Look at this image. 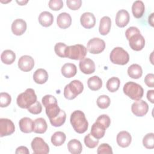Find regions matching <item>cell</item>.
Here are the masks:
<instances>
[{"mask_svg":"<svg viewBox=\"0 0 154 154\" xmlns=\"http://www.w3.org/2000/svg\"><path fill=\"white\" fill-rule=\"evenodd\" d=\"M70 121L73 129L78 134H83L88 129V123L82 111H74L71 114Z\"/></svg>","mask_w":154,"mask_h":154,"instance_id":"1","label":"cell"},{"mask_svg":"<svg viewBox=\"0 0 154 154\" xmlns=\"http://www.w3.org/2000/svg\"><path fill=\"white\" fill-rule=\"evenodd\" d=\"M42 103L46 108V114L49 119H52L57 116L61 111V109L58 105L57 99L50 94L45 95L42 99Z\"/></svg>","mask_w":154,"mask_h":154,"instance_id":"2","label":"cell"},{"mask_svg":"<svg viewBox=\"0 0 154 154\" xmlns=\"http://www.w3.org/2000/svg\"><path fill=\"white\" fill-rule=\"evenodd\" d=\"M37 101V96L32 88H27L24 92L17 96L16 102L17 105L23 109H28Z\"/></svg>","mask_w":154,"mask_h":154,"instance_id":"3","label":"cell"},{"mask_svg":"<svg viewBox=\"0 0 154 154\" xmlns=\"http://www.w3.org/2000/svg\"><path fill=\"white\" fill-rule=\"evenodd\" d=\"M123 90L126 96L134 100H140L144 94L143 87L140 84L132 81L126 82L123 86Z\"/></svg>","mask_w":154,"mask_h":154,"instance_id":"4","label":"cell"},{"mask_svg":"<svg viewBox=\"0 0 154 154\" xmlns=\"http://www.w3.org/2000/svg\"><path fill=\"white\" fill-rule=\"evenodd\" d=\"M84 90L83 84L79 80H73L66 85L64 89V96L69 100L74 99Z\"/></svg>","mask_w":154,"mask_h":154,"instance_id":"5","label":"cell"},{"mask_svg":"<svg viewBox=\"0 0 154 154\" xmlns=\"http://www.w3.org/2000/svg\"><path fill=\"white\" fill-rule=\"evenodd\" d=\"M87 55V48L82 45L76 44L68 46L65 51V56L72 60H81Z\"/></svg>","mask_w":154,"mask_h":154,"instance_id":"6","label":"cell"},{"mask_svg":"<svg viewBox=\"0 0 154 154\" xmlns=\"http://www.w3.org/2000/svg\"><path fill=\"white\" fill-rule=\"evenodd\" d=\"M109 58L113 64L125 65L129 60V55L128 52L122 48L116 47L111 51Z\"/></svg>","mask_w":154,"mask_h":154,"instance_id":"7","label":"cell"},{"mask_svg":"<svg viewBox=\"0 0 154 154\" xmlns=\"http://www.w3.org/2000/svg\"><path fill=\"white\" fill-rule=\"evenodd\" d=\"M105 48V43L103 40L94 37L90 39L87 46L88 52L92 54H98L101 53Z\"/></svg>","mask_w":154,"mask_h":154,"instance_id":"8","label":"cell"},{"mask_svg":"<svg viewBox=\"0 0 154 154\" xmlns=\"http://www.w3.org/2000/svg\"><path fill=\"white\" fill-rule=\"evenodd\" d=\"M31 146L34 154H47L49 152V146L40 137H35L31 141Z\"/></svg>","mask_w":154,"mask_h":154,"instance_id":"9","label":"cell"},{"mask_svg":"<svg viewBox=\"0 0 154 154\" xmlns=\"http://www.w3.org/2000/svg\"><path fill=\"white\" fill-rule=\"evenodd\" d=\"M128 40L129 46L132 50L135 51L142 50L145 46V39L140 32L131 36Z\"/></svg>","mask_w":154,"mask_h":154,"instance_id":"10","label":"cell"},{"mask_svg":"<svg viewBox=\"0 0 154 154\" xmlns=\"http://www.w3.org/2000/svg\"><path fill=\"white\" fill-rule=\"evenodd\" d=\"M149 110V105L146 102L143 100H138L134 102L131 106L132 113L137 117L145 116Z\"/></svg>","mask_w":154,"mask_h":154,"instance_id":"11","label":"cell"},{"mask_svg":"<svg viewBox=\"0 0 154 154\" xmlns=\"http://www.w3.org/2000/svg\"><path fill=\"white\" fill-rule=\"evenodd\" d=\"M15 131L13 122L8 119H0V137H3L12 134Z\"/></svg>","mask_w":154,"mask_h":154,"instance_id":"12","label":"cell"},{"mask_svg":"<svg viewBox=\"0 0 154 154\" xmlns=\"http://www.w3.org/2000/svg\"><path fill=\"white\" fill-rule=\"evenodd\" d=\"M34 66V60L29 55H23L18 61L19 68L23 72L31 71Z\"/></svg>","mask_w":154,"mask_h":154,"instance_id":"13","label":"cell"},{"mask_svg":"<svg viewBox=\"0 0 154 154\" xmlns=\"http://www.w3.org/2000/svg\"><path fill=\"white\" fill-rule=\"evenodd\" d=\"M79 67L81 71L84 74H91L95 71V64L92 60L88 58H84L80 60Z\"/></svg>","mask_w":154,"mask_h":154,"instance_id":"14","label":"cell"},{"mask_svg":"<svg viewBox=\"0 0 154 154\" xmlns=\"http://www.w3.org/2000/svg\"><path fill=\"white\" fill-rule=\"evenodd\" d=\"M80 22L82 26L85 28L90 29L95 26L96 18L93 13L85 12L81 16Z\"/></svg>","mask_w":154,"mask_h":154,"instance_id":"15","label":"cell"},{"mask_svg":"<svg viewBox=\"0 0 154 154\" xmlns=\"http://www.w3.org/2000/svg\"><path fill=\"white\" fill-rule=\"evenodd\" d=\"M130 20L129 14L127 10L122 9L117 11L116 17V24L120 28H123L128 25Z\"/></svg>","mask_w":154,"mask_h":154,"instance_id":"16","label":"cell"},{"mask_svg":"<svg viewBox=\"0 0 154 154\" xmlns=\"http://www.w3.org/2000/svg\"><path fill=\"white\" fill-rule=\"evenodd\" d=\"M26 23L22 19H15L11 24L12 32L16 35H22L26 29Z\"/></svg>","mask_w":154,"mask_h":154,"instance_id":"17","label":"cell"},{"mask_svg":"<svg viewBox=\"0 0 154 154\" xmlns=\"http://www.w3.org/2000/svg\"><path fill=\"white\" fill-rule=\"evenodd\" d=\"M116 141L117 144L120 147L123 148L127 147L131 143L132 137L128 131H123L119 132V134H117Z\"/></svg>","mask_w":154,"mask_h":154,"instance_id":"18","label":"cell"},{"mask_svg":"<svg viewBox=\"0 0 154 154\" xmlns=\"http://www.w3.org/2000/svg\"><path fill=\"white\" fill-rule=\"evenodd\" d=\"M57 23L60 28L66 29L71 25L72 17L69 13L65 12L61 13L57 17Z\"/></svg>","mask_w":154,"mask_h":154,"instance_id":"19","label":"cell"},{"mask_svg":"<svg viewBox=\"0 0 154 154\" xmlns=\"http://www.w3.org/2000/svg\"><path fill=\"white\" fill-rule=\"evenodd\" d=\"M20 131L23 133H31L34 131V122L29 117H23L19 122Z\"/></svg>","mask_w":154,"mask_h":154,"instance_id":"20","label":"cell"},{"mask_svg":"<svg viewBox=\"0 0 154 154\" xmlns=\"http://www.w3.org/2000/svg\"><path fill=\"white\" fill-rule=\"evenodd\" d=\"M111 26V20L109 17L103 16L100 20L99 31L102 35L108 34L110 31Z\"/></svg>","mask_w":154,"mask_h":154,"instance_id":"21","label":"cell"},{"mask_svg":"<svg viewBox=\"0 0 154 154\" xmlns=\"http://www.w3.org/2000/svg\"><path fill=\"white\" fill-rule=\"evenodd\" d=\"M145 11V6L143 1H135L132 5V12L133 16L137 18H141Z\"/></svg>","mask_w":154,"mask_h":154,"instance_id":"22","label":"cell"},{"mask_svg":"<svg viewBox=\"0 0 154 154\" xmlns=\"http://www.w3.org/2000/svg\"><path fill=\"white\" fill-rule=\"evenodd\" d=\"M38 22L40 24L44 27L50 26L53 23L54 16L49 11H43L38 16Z\"/></svg>","mask_w":154,"mask_h":154,"instance_id":"23","label":"cell"},{"mask_svg":"<svg viewBox=\"0 0 154 154\" xmlns=\"http://www.w3.org/2000/svg\"><path fill=\"white\" fill-rule=\"evenodd\" d=\"M61 72L62 75L67 78L73 77L77 73V68L73 63H66L61 67Z\"/></svg>","mask_w":154,"mask_h":154,"instance_id":"24","label":"cell"},{"mask_svg":"<svg viewBox=\"0 0 154 154\" xmlns=\"http://www.w3.org/2000/svg\"><path fill=\"white\" fill-rule=\"evenodd\" d=\"M33 79L35 83L43 84L48 81V73L43 69H38L33 74Z\"/></svg>","mask_w":154,"mask_h":154,"instance_id":"25","label":"cell"},{"mask_svg":"<svg viewBox=\"0 0 154 154\" xmlns=\"http://www.w3.org/2000/svg\"><path fill=\"white\" fill-rule=\"evenodd\" d=\"M106 128H105L103 126H102L100 124H99L97 122H95L93 124L90 134L97 139H100L105 135Z\"/></svg>","mask_w":154,"mask_h":154,"instance_id":"26","label":"cell"},{"mask_svg":"<svg viewBox=\"0 0 154 154\" xmlns=\"http://www.w3.org/2000/svg\"><path fill=\"white\" fill-rule=\"evenodd\" d=\"M48 128L46 120L43 118L36 119L34 122V132L37 134L45 133Z\"/></svg>","mask_w":154,"mask_h":154,"instance_id":"27","label":"cell"},{"mask_svg":"<svg viewBox=\"0 0 154 154\" xmlns=\"http://www.w3.org/2000/svg\"><path fill=\"white\" fill-rule=\"evenodd\" d=\"M67 149L72 154H79L82 152V146L79 140L73 139L67 143Z\"/></svg>","mask_w":154,"mask_h":154,"instance_id":"28","label":"cell"},{"mask_svg":"<svg viewBox=\"0 0 154 154\" xmlns=\"http://www.w3.org/2000/svg\"><path fill=\"white\" fill-rule=\"evenodd\" d=\"M128 74L131 78L138 79L141 78L142 76V68L140 65L137 64H133L128 67Z\"/></svg>","mask_w":154,"mask_h":154,"instance_id":"29","label":"cell"},{"mask_svg":"<svg viewBox=\"0 0 154 154\" xmlns=\"http://www.w3.org/2000/svg\"><path fill=\"white\" fill-rule=\"evenodd\" d=\"M1 60L5 64H11L16 60V54L11 50H5L1 55Z\"/></svg>","mask_w":154,"mask_h":154,"instance_id":"30","label":"cell"},{"mask_svg":"<svg viewBox=\"0 0 154 154\" xmlns=\"http://www.w3.org/2000/svg\"><path fill=\"white\" fill-rule=\"evenodd\" d=\"M88 88L93 91L99 90L102 86V81L97 76H93L88 78L87 81Z\"/></svg>","mask_w":154,"mask_h":154,"instance_id":"31","label":"cell"},{"mask_svg":"<svg viewBox=\"0 0 154 154\" xmlns=\"http://www.w3.org/2000/svg\"><path fill=\"white\" fill-rule=\"evenodd\" d=\"M66 134L61 131L55 132L51 137V143L55 146H60L66 141Z\"/></svg>","mask_w":154,"mask_h":154,"instance_id":"32","label":"cell"},{"mask_svg":"<svg viewBox=\"0 0 154 154\" xmlns=\"http://www.w3.org/2000/svg\"><path fill=\"white\" fill-rule=\"evenodd\" d=\"M66 114L65 111L61 109V111L59 113V114L57 116H56L55 118L49 119V121L51 124L52 126L55 127H60L66 121Z\"/></svg>","mask_w":154,"mask_h":154,"instance_id":"33","label":"cell"},{"mask_svg":"<svg viewBox=\"0 0 154 154\" xmlns=\"http://www.w3.org/2000/svg\"><path fill=\"white\" fill-rule=\"evenodd\" d=\"M120 85V81L117 77H112L109 78L106 82V88L110 92H116L119 88Z\"/></svg>","mask_w":154,"mask_h":154,"instance_id":"34","label":"cell"},{"mask_svg":"<svg viewBox=\"0 0 154 154\" xmlns=\"http://www.w3.org/2000/svg\"><path fill=\"white\" fill-rule=\"evenodd\" d=\"M143 146L148 149H152L154 148V134L148 133L143 139Z\"/></svg>","mask_w":154,"mask_h":154,"instance_id":"35","label":"cell"},{"mask_svg":"<svg viewBox=\"0 0 154 154\" xmlns=\"http://www.w3.org/2000/svg\"><path fill=\"white\" fill-rule=\"evenodd\" d=\"M84 141L85 146L90 149H93L96 147L99 142V140L95 138L91 134H88L84 137Z\"/></svg>","mask_w":154,"mask_h":154,"instance_id":"36","label":"cell"},{"mask_svg":"<svg viewBox=\"0 0 154 154\" xmlns=\"http://www.w3.org/2000/svg\"><path fill=\"white\" fill-rule=\"evenodd\" d=\"M110 99L107 95H101L97 99V105L101 109H106L110 105Z\"/></svg>","mask_w":154,"mask_h":154,"instance_id":"37","label":"cell"},{"mask_svg":"<svg viewBox=\"0 0 154 154\" xmlns=\"http://www.w3.org/2000/svg\"><path fill=\"white\" fill-rule=\"evenodd\" d=\"M67 46L66 44L61 42L56 43L54 46V51L56 55H57L58 57L61 58L66 57L65 51Z\"/></svg>","mask_w":154,"mask_h":154,"instance_id":"38","label":"cell"},{"mask_svg":"<svg viewBox=\"0 0 154 154\" xmlns=\"http://www.w3.org/2000/svg\"><path fill=\"white\" fill-rule=\"evenodd\" d=\"M11 101V96L5 92H1L0 93V106L2 108L8 106Z\"/></svg>","mask_w":154,"mask_h":154,"instance_id":"39","label":"cell"},{"mask_svg":"<svg viewBox=\"0 0 154 154\" xmlns=\"http://www.w3.org/2000/svg\"><path fill=\"white\" fill-rule=\"evenodd\" d=\"M96 122L100 124L105 128H108L111 123V119L106 114H102L99 116L96 119Z\"/></svg>","mask_w":154,"mask_h":154,"instance_id":"40","label":"cell"},{"mask_svg":"<svg viewBox=\"0 0 154 154\" xmlns=\"http://www.w3.org/2000/svg\"><path fill=\"white\" fill-rule=\"evenodd\" d=\"M97 153L98 154H112L111 147L107 143L101 144L97 148Z\"/></svg>","mask_w":154,"mask_h":154,"instance_id":"41","label":"cell"},{"mask_svg":"<svg viewBox=\"0 0 154 154\" xmlns=\"http://www.w3.org/2000/svg\"><path fill=\"white\" fill-rule=\"evenodd\" d=\"M28 111L32 114H38L42 111V106L38 101H36L34 104L31 105L28 109Z\"/></svg>","mask_w":154,"mask_h":154,"instance_id":"42","label":"cell"},{"mask_svg":"<svg viewBox=\"0 0 154 154\" xmlns=\"http://www.w3.org/2000/svg\"><path fill=\"white\" fill-rule=\"evenodd\" d=\"M49 7L54 11H58L63 7V2L61 0H51L49 1Z\"/></svg>","mask_w":154,"mask_h":154,"instance_id":"43","label":"cell"},{"mask_svg":"<svg viewBox=\"0 0 154 154\" xmlns=\"http://www.w3.org/2000/svg\"><path fill=\"white\" fill-rule=\"evenodd\" d=\"M67 6L72 10H78L81 5L82 1L81 0H67L66 1Z\"/></svg>","mask_w":154,"mask_h":154,"instance_id":"44","label":"cell"},{"mask_svg":"<svg viewBox=\"0 0 154 154\" xmlns=\"http://www.w3.org/2000/svg\"><path fill=\"white\" fill-rule=\"evenodd\" d=\"M145 84L149 87H154V75L153 73H148L144 78Z\"/></svg>","mask_w":154,"mask_h":154,"instance_id":"45","label":"cell"},{"mask_svg":"<svg viewBox=\"0 0 154 154\" xmlns=\"http://www.w3.org/2000/svg\"><path fill=\"white\" fill-rule=\"evenodd\" d=\"M140 32V31L139 30V29L138 28L135 27V26H131V27L128 28L126 29V31H125V35H126L127 40H128V39L129 38V37L135 34V33Z\"/></svg>","mask_w":154,"mask_h":154,"instance_id":"46","label":"cell"},{"mask_svg":"<svg viewBox=\"0 0 154 154\" xmlns=\"http://www.w3.org/2000/svg\"><path fill=\"white\" fill-rule=\"evenodd\" d=\"M15 153L16 154H29V152L28 149V148L25 146H19L18 147L16 150V152H15Z\"/></svg>","mask_w":154,"mask_h":154,"instance_id":"47","label":"cell"},{"mask_svg":"<svg viewBox=\"0 0 154 154\" xmlns=\"http://www.w3.org/2000/svg\"><path fill=\"white\" fill-rule=\"evenodd\" d=\"M147 98L152 103H154V90H150L147 91Z\"/></svg>","mask_w":154,"mask_h":154,"instance_id":"48","label":"cell"},{"mask_svg":"<svg viewBox=\"0 0 154 154\" xmlns=\"http://www.w3.org/2000/svg\"><path fill=\"white\" fill-rule=\"evenodd\" d=\"M153 14H154V13H152L150 15V16H149V20H148L149 24H150L152 26H153Z\"/></svg>","mask_w":154,"mask_h":154,"instance_id":"49","label":"cell"},{"mask_svg":"<svg viewBox=\"0 0 154 154\" xmlns=\"http://www.w3.org/2000/svg\"><path fill=\"white\" fill-rule=\"evenodd\" d=\"M28 2V1H16V2L18 3L20 5H25Z\"/></svg>","mask_w":154,"mask_h":154,"instance_id":"50","label":"cell"}]
</instances>
